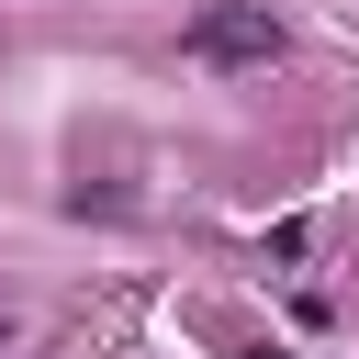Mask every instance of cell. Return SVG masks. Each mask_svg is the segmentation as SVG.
<instances>
[{"label":"cell","instance_id":"obj_2","mask_svg":"<svg viewBox=\"0 0 359 359\" xmlns=\"http://www.w3.org/2000/svg\"><path fill=\"white\" fill-rule=\"evenodd\" d=\"M224 348H236V359H292V348H269V337H224Z\"/></svg>","mask_w":359,"mask_h":359},{"label":"cell","instance_id":"obj_3","mask_svg":"<svg viewBox=\"0 0 359 359\" xmlns=\"http://www.w3.org/2000/svg\"><path fill=\"white\" fill-rule=\"evenodd\" d=\"M0 337H11V303H0Z\"/></svg>","mask_w":359,"mask_h":359},{"label":"cell","instance_id":"obj_1","mask_svg":"<svg viewBox=\"0 0 359 359\" xmlns=\"http://www.w3.org/2000/svg\"><path fill=\"white\" fill-rule=\"evenodd\" d=\"M280 45H292V34H280L258 0H213V11L180 22V56H191V67H269Z\"/></svg>","mask_w":359,"mask_h":359}]
</instances>
